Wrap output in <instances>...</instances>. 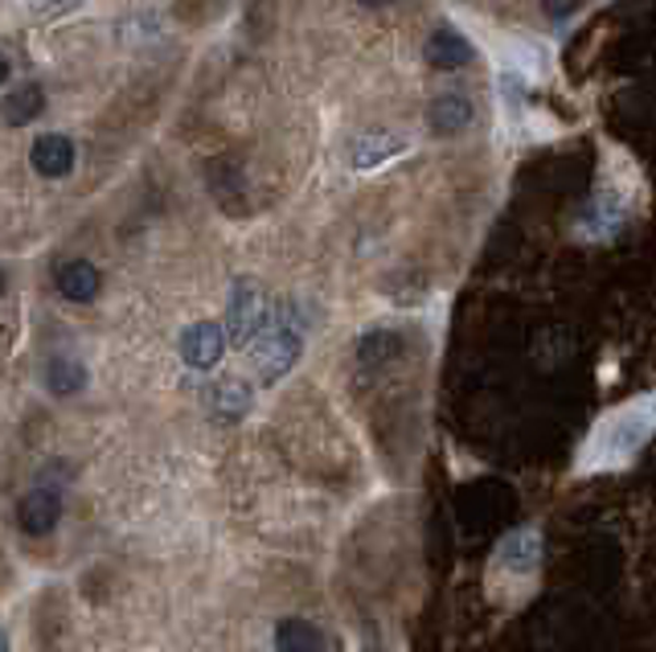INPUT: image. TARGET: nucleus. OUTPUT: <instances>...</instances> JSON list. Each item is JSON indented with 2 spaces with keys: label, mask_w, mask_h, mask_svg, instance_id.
I'll list each match as a JSON object with an SVG mask.
<instances>
[{
  "label": "nucleus",
  "mask_w": 656,
  "mask_h": 652,
  "mask_svg": "<svg viewBox=\"0 0 656 652\" xmlns=\"http://www.w3.org/2000/svg\"><path fill=\"white\" fill-rule=\"evenodd\" d=\"M361 4H370V9H386V4H394V0H361Z\"/></svg>",
  "instance_id": "nucleus-19"
},
{
  "label": "nucleus",
  "mask_w": 656,
  "mask_h": 652,
  "mask_svg": "<svg viewBox=\"0 0 656 652\" xmlns=\"http://www.w3.org/2000/svg\"><path fill=\"white\" fill-rule=\"evenodd\" d=\"M46 382H50L53 394H79L86 382V369L79 366V361L58 357V361H50V369H46Z\"/></svg>",
  "instance_id": "nucleus-15"
},
{
  "label": "nucleus",
  "mask_w": 656,
  "mask_h": 652,
  "mask_svg": "<svg viewBox=\"0 0 656 652\" xmlns=\"http://www.w3.org/2000/svg\"><path fill=\"white\" fill-rule=\"evenodd\" d=\"M427 62L436 70H460L472 62V46L464 34H455V29H436L431 34V42H427Z\"/></svg>",
  "instance_id": "nucleus-10"
},
{
  "label": "nucleus",
  "mask_w": 656,
  "mask_h": 652,
  "mask_svg": "<svg viewBox=\"0 0 656 652\" xmlns=\"http://www.w3.org/2000/svg\"><path fill=\"white\" fill-rule=\"evenodd\" d=\"M403 149H406V140H398V135H366V140H357L354 165L373 168V165H382V161H390V156H398Z\"/></svg>",
  "instance_id": "nucleus-14"
},
{
  "label": "nucleus",
  "mask_w": 656,
  "mask_h": 652,
  "mask_svg": "<svg viewBox=\"0 0 656 652\" xmlns=\"http://www.w3.org/2000/svg\"><path fill=\"white\" fill-rule=\"evenodd\" d=\"M0 296H4V271H0Z\"/></svg>",
  "instance_id": "nucleus-21"
},
{
  "label": "nucleus",
  "mask_w": 656,
  "mask_h": 652,
  "mask_svg": "<svg viewBox=\"0 0 656 652\" xmlns=\"http://www.w3.org/2000/svg\"><path fill=\"white\" fill-rule=\"evenodd\" d=\"M222 353H226V333H222V324H214V320H198V324H189L186 336H181V357H186L193 369L218 366Z\"/></svg>",
  "instance_id": "nucleus-4"
},
{
  "label": "nucleus",
  "mask_w": 656,
  "mask_h": 652,
  "mask_svg": "<svg viewBox=\"0 0 656 652\" xmlns=\"http://www.w3.org/2000/svg\"><path fill=\"white\" fill-rule=\"evenodd\" d=\"M58 518H62V501H58V493H50V488H34V493L21 497L17 521L25 534L46 537L58 525Z\"/></svg>",
  "instance_id": "nucleus-5"
},
{
  "label": "nucleus",
  "mask_w": 656,
  "mask_h": 652,
  "mask_svg": "<svg viewBox=\"0 0 656 652\" xmlns=\"http://www.w3.org/2000/svg\"><path fill=\"white\" fill-rule=\"evenodd\" d=\"M210 406H214V415L222 418H242L251 411V386L238 382V378H222V382L210 390Z\"/></svg>",
  "instance_id": "nucleus-13"
},
{
  "label": "nucleus",
  "mask_w": 656,
  "mask_h": 652,
  "mask_svg": "<svg viewBox=\"0 0 656 652\" xmlns=\"http://www.w3.org/2000/svg\"><path fill=\"white\" fill-rule=\"evenodd\" d=\"M267 317H271V308H267L263 287L254 284L251 275L235 280V287H230V308H226V336H230V345H251L254 336L263 333Z\"/></svg>",
  "instance_id": "nucleus-2"
},
{
  "label": "nucleus",
  "mask_w": 656,
  "mask_h": 652,
  "mask_svg": "<svg viewBox=\"0 0 656 652\" xmlns=\"http://www.w3.org/2000/svg\"><path fill=\"white\" fill-rule=\"evenodd\" d=\"M541 558V537L534 530H522V534L505 537V546L497 554V562L505 570H517V574H529V570L538 567Z\"/></svg>",
  "instance_id": "nucleus-12"
},
{
  "label": "nucleus",
  "mask_w": 656,
  "mask_h": 652,
  "mask_svg": "<svg viewBox=\"0 0 656 652\" xmlns=\"http://www.w3.org/2000/svg\"><path fill=\"white\" fill-rule=\"evenodd\" d=\"M41 111H46V91L37 83H21L17 91H9L4 103H0V119H4L9 128H25V123H34Z\"/></svg>",
  "instance_id": "nucleus-8"
},
{
  "label": "nucleus",
  "mask_w": 656,
  "mask_h": 652,
  "mask_svg": "<svg viewBox=\"0 0 656 652\" xmlns=\"http://www.w3.org/2000/svg\"><path fill=\"white\" fill-rule=\"evenodd\" d=\"M303 349V333L296 317H291V304H284L275 317H267L263 333L254 336V369L263 382H279L287 369L296 366V357Z\"/></svg>",
  "instance_id": "nucleus-1"
},
{
  "label": "nucleus",
  "mask_w": 656,
  "mask_h": 652,
  "mask_svg": "<svg viewBox=\"0 0 656 652\" xmlns=\"http://www.w3.org/2000/svg\"><path fill=\"white\" fill-rule=\"evenodd\" d=\"M29 161H34V168L41 173V177H50V181H58V177H67L70 168H74V140H67V135H41L34 144V152H29Z\"/></svg>",
  "instance_id": "nucleus-7"
},
{
  "label": "nucleus",
  "mask_w": 656,
  "mask_h": 652,
  "mask_svg": "<svg viewBox=\"0 0 656 652\" xmlns=\"http://www.w3.org/2000/svg\"><path fill=\"white\" fill-rule=\"evenodd\" d=\"M541 9L550 13V21H566L583 9V0H541Z\"/></svg>",
  "instance_id": "nucleus-17"
},
{
  "label": "nucleus",
  "mask_w": 656,
  "mask_h": 652,
  "mask_svg": "<svg viewBox=\"0 0 656 652\" xmlns=\"http://www.w3.org/2000/svg\"><path fill=\"white\" fill-rule=\"evenodd\" d=\"M472 116H476V111H472V99L448 91V95H436L431 107H427V128L436 135H460L472 123Z\"/></svg>",
  "instance_id": "nucleus-6"
},
{
  "label": "nucleus",
  "mask_w": 656,
  "mask_h": 652,
  "mask_svg": "<svg viewBox=\"0 0 656 652\" xmlns=\"http://www.w3.org/2000/svg\"><path fill=\"white\" fill-rule=\"evenodd\" d=\"M653 423H656L653 406H628V411H620V415L607 423L604 431L595 435V443H599L604 452L628 455V452H636L640 443L648 439Z\"/></svg>",
  "instance_id": "nucleus-3"
},
{
  "label": "nucleus",
  "mask_w": 656,
  "mask_h": 652,
  "mask_svg": "<svg viewBox=\"0 0 656 652\" xmlns=\"http://www.w3.org/2000/svg\"><path fill=\"white\" fill-rule=\"evenodd\" d=\"M329 640L312 619H284L275 628V652H324Z\"/></svg>",
  "instance_id": "nucleus-11"
},
{
  "label": "nucleus",
  "mask_w": 656,
  "mask_h": 652,
  "mask_svg": "<svg viewBox=\"0 0 656 652\" xmlns=\"http://www.w3.org/2000/svg\"><path fill=\"white\" fill-rule=\"evenodd\" d=\"M398 345H403V341L394 333H370L361 341V361H386V357L398 353Z\"/></svg>",
  "instance_id": "nucleus-16"
},
{
  "label": "nucleus",
  "mask_w": 656,
  "mask_h": 652,
  "mask_svg": "<svg viewBox=\"0 0 656 652\" xmlns=\"http://www.w3.org/2000/svg\"><path fill=\"white\" fill-rule=\"evenodd\" d=\"M99 268L95 263H86V259H74V263H62L58 268V292L74 304H86L99 296Z\"/></svg>",
  "instance_id": "nucleus-9"
},
{
  "label": "nucleus",
  "mask_w": 656,
  "mask_h": 652,
  "mask_svg": "<svg viewBox=\"0 0 656 652\" xmlns=\"http://www.w3.org/2000/svg\"><path fill=\"white\" fill-rule=\"evenodd\" d=\"M4 79H9V58L0 54V83H4Z\"/></svg>",
  "instance_id": "nucleus-18"
},
{
  "label": "nucleus",
  "mask_w": 656,
  "mask_h": 652,
  "mask_svg": "<svg viewBox=\"0 0 656 652\" xmlns=\"http://www.w3.org/2000/svg\"><path fill=\"white\" fill-rule=\"evenodd\" d=\"M0 652H9V640H4V632H0Z\"/></svg>",
  "instance_id": "nucleus-20"
}]
</instances>
